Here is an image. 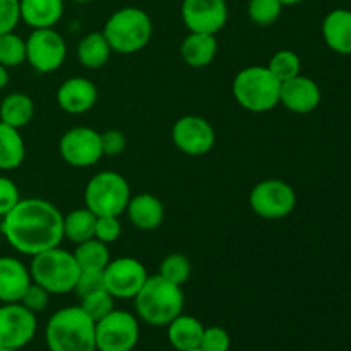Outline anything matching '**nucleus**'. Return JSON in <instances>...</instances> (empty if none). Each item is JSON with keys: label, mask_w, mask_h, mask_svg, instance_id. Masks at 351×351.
Masks as SVG:
<instances>
[{"label": "nucleus", "mask_w": 351, "mask_h": 351, "mask_svg": "<svg viewBox=\"0 0 351 351\" xmlns=\"http://www.w3.org/2000/svg\"><path fill=\"white\" fill-rule=\"evenodd\" d=\"M105 278V288L113 298L120 300H130L139 293L143 285L146 283L147 271L134 257H119L110 261L108 266L103 271Z\"/></svg>", "instance_id": "nucleus-13"}, {"label": "nucleus", "mask_w": 351, "mask_h": 351, "mask_svg": "<svg viewBox=\"0 0 351 351\" xmlns=\"http://www.w3.org/2000/svg\"><path fill=\"white\" fill-rule=\"evenodd\" d=\"M173 144L189 156H204L215 147L216 132L211 123L199 115H185L171 129Z\"/></svg>", "instance_id": "nucleus-14"}, {"label": "nucleus", "mask_w": 351, "mask_h": 351, "mask_svg": "<svg viewBox=\"0 0 351 351\" xmlns=\"http://www.w3.org/2000/svg\"><path fill=\"white\" fill-rule=\"evenodd\" d=\"M189 351H202V350H199V348H195V350H189Z\"/></svg>", "instance_id": "nucleus-45"}, {"label": "nucleus", "mask_w": 351, "mask_h": 351, "mask_svg": "<svg viewBox=\"0 0 351 351\" xmlns=\"http://www.w3.org/2000/svg\"><path fill=\"white\" fill-rule=\"evenodd\" d=\"M0 351H21V350H14V348H0Z\"/></svg>", "instance_id": "nucleus-44"}, {"label": "nucleus", "mask_w": 351, "mask_h": 351, "mask_svg": "<svg viewBox=\"0 0 351 351\" xmlns=\"http://www.w3.org/2000/svg\"><path fill=\"white\" fill-rule=\"evenodd\" d=\"M283 10V3L280 0H249V12L250 21L257 26H271L276 23Z\"/></svg>", "instance_id": "nucleus-33"}, {"label": "nucleus", "mask_w": 351, "mask_h": 351, "mask_svg": "<svg viewBox=\"0 0 351 351\" xmlns=\"http://www.w3.org/2000/svg\"><path fill=\"white\" fill-rule=\"evenodd\" d=\"M23 62H26V40L10 33L0 34V64L3 67H19Z\"/></svg>", "instance_id": "nucleus-29"}, {"label": "nucleus", "mask_w": 351, "mask_h": 351, "mask_svg": "<svg viewBox=\"0 0 351 351\" xmlns=\"http://www.w3.org/2000/svg\"><path fill=\"white\" fill-rule=\"evenodd\" d=\"M72 254H74L75 263L81 271H105V267L112 261L108 245L96 239L77 243Z\"/></svg>", "instance_id": "nucleus-28"}, {"label": "nucleus", "mask_w": 351, "mask_h": 351, "mask_svg": "<svg viewBox=\"0 0 351 351\" xmlns=\"http://www.w3.org/2000/svg\"><path fill=\"white\" fill-rule=\"evenodd\" d=\"M21 201L19 189L10 178L0 175V218L7 215Z\"/></svg>", "instance_id": "nucleus-39"}, {"label": "nucleus", "mask_w": 351, "mask_h": 351, "mask_svg": "<svg viewBox=\"0 0 351 351\" xmlns=\"http://www.w3.org/2000/svg\"><path fill=\"white\" fill-rule=\"evenodd\" d=\"M134 305L141 321L153 328H161L170 324L184 312V291L182 287L156 274L147 278L139 293L134 297Z\"/></svg>", "instance_id": "nucleus-3"}, {"label": "nucleus", "mask_w": 351, "mask_h": 351, "mask_svg": "<svg viewBox=\"0 0 351 351\" xmlns=\"http://www.w3.org/2000/svg\"><path fill=\"white\" fill-rule=\"evenodd\" d=\"M266 67L273 72V75L278 81L285 82L288 81V79H293L300 74L302 60L295 51L280 50L271 57L269 64H267Z\"/></svg>", "instance_id": "nucleus-31"}, {"label": "nucleus", "mask_w": 351, "mask_h": 351, "mask_svg": "<svg viewBox=\"0 0 351 351\" xmlns=\"http://www.w3.org/2000/svg\"><path fill=\"white\" fill-rule=\"evenodd\" d=\"M33 283L29 267L24 266L23 261L16 257H0V302L2 304H16L21 302L23 295Z\"/></svg>", "instance_id": "nucleus-18"}, {"label": "nucleus", "mask_w": 351, "mask_h": 351, "mask_svg": "<svg viewBox=\"0 0 351 351\" xmlns=\"http://www.w3.org/2000/svg\"><path fill=\"white\" fill-rule=\"evenodd\" d=\"M202 332H204V326L194 315L180 314L167 326L168 343H170L171 348L177 351L199 348Z\"/></svg>", "instance_id": "nucleus-22"}, {"label": "nucleus", "mask_w": 351, "mask_h": 351, "mask_svg": "<svg viewBox=\"0 0 351 351\" xmlns=\"http://www.w3.org/2000/svg\"><path fill=\"white\" fill-rule=\"evenodd\" d=\"M218 53V41L215 34L191 33L180 45V55L192 69L208 67Z\"/></svg>", "instance_id": "nucleus-23"}, {"label": "nucleus", "mask_w": 351, "mask_h": 351, "mask_svg": "<svg viewBox=\"0 0 351 351\" xmlns=\"http://www.w3.org/2000/svg\"><path fill=\"white\" fill-rule=\"evenodd\" d=\"M7 84H9V69L0 64V91L5 89Z\"/></svg>", "instance_id": "nucleus-41"}, {"label": "nucleus", "mask_w": 351, "mask_h": 351, "mask_svg": "<svg viewBox=\"0 0 351 351\" xmlns=\"http://www.w3.org/2000/svg\"><path fill=\"white\" fill-rule=\"evenodd\" d=\"M125 211L129 221L143 232H153L160 228L165 219L163 202L153 194H137L130 197Z\"/></svg>", "instance_id": "nucleus-19"}, {"label": "nucleus", "mask_w": 351, "mask_h": 351, "mask_svg": "<svg viewBox=\"0 0 351 351\" xmlns=\"http://www.w3.org/2000/svg\"><path fill=\"white\" fill-rule=\"evenodd\" d=\"M249 204L257 216L264 219H283L297 206L293 187L283 180H263L250 191Z\"/></svg>", "instance_id": "nucleus-9"}, {"label": "nucleus", "mask_w": 351, "mask_h": 351, "mask_svg": "<svg viewBox=\"0 0 351 351\" xmlns=\"http://www.w3.org/2000/svg\"><path fill=\"white\" fill-rule=\"evenodd\" d=\"M96 218L98 216L88 208L74 209L64 216V239L72 243H82L86 240L95 239Z\"/></svg>", "instance_id": "nucleus-27"}, {"label": "nucleus", "mask_w": 351, "mask_h": 351, "mask_svg": "<svg viewBox=\"0 0 351 351\" xmlns=\"http://www.w3.org/2000/svg\"><path fill=\"white\" fill-rule=\"evenodd\" d=\"M95 324L79 305L60 308L45 328L48 351H96Z\"/></svg>", "instance_id": "nucleus-2"}, {"label": "nucleus", "mask_w": 351, "mask_h": 351, "mask_svg": "<svg viewBox=\"0 0 351 351\" xmlns=\"http://www.w3.org/2000/svg\"><path fill=\"white\" fill-rule=\"evenodd\" d=\"M101 134V146H103V154L105 156H119L125 151L127 147V139L123 136V132L117 129H110L106 132Z\"/></svg>", "instance_id": "nucleus-40"}, {"label": "nucleus", "mask_w": 351, "mask_h": 351, "mask_svg": "<svg viewBox=\"0 0 351 351\" xmlns=\"http://www.w3.org/2000/svg\"><path fill=\"white\" fill-rule=\"evenodd\" d=\"M62 160L74 168H89L98 163L105 154L101 146V134L91 127L69 129L58 143Z\"/></svg>", "instance_id": "nucleus-11"}, {"label": "nucleus", "mask_w": 351, "mask_h": 351, "mask_svg": "<svg viewBox=\"0 0 351 351\" xmlns=\"http://www.w3.org/2000/svg\"><path fill=\"white\" fill-rule=\"evenodd\" d=\"M233 96L243 110L266 113L280 103L281 82L264 65L242 69L233 79Z\"/></svg>", "instance_id": "nucleus-5"}, {"label": "nucleus", "mask_w": 351, "mask_h": 351, "mask_svg": "<svg viewBox=\"0 0 351 351\" xmlns=\"http://www.w3.org/2000/svg\"><path fill=\"white\" fill-rule=\"evenodd\" d=\"M71 2H77V3H88V2H93V0H71Z\"/></svg>", "instance_id": "nucleus-43"}, {"label": "nucleus", "mask_w": 351, "mask_h": 351, "mask_svg": "<svg viewBox=\"0 0 351 351\" xmlns=\"http://www.w3.org/2000/svg\"><path fill=\"white\" fill-rule=\"evenodd\" d=\"M113 50L103 33H89L79 41L77 58L86 69H101L112 57Z\"/></svg>", "instance_id": "nucleus-26"}, {"label": "nucleus", "mask_w": 351, "mask_h": 351, "mask_svg": "<svg viewBox=\"0 0 351 351\" xmlns=\"http://www.w3.org/2000/svg\"><path fill=\"white\" fill-rule=\"evenodd\" d=\"M96 351H132L139 343V321L127 311L113 308L95 324Z\"/></svg>", "instance_id": "nucleus-8"}, {"label": "nucleus", "mask_w": 351, "mask_h": 351, "mask_svg": "<svg viewBox=\"0 0 351 351\" xmlns=\"http://www.w3.org/2000/svg\"><path fill=\"white\" fill-rule=\"evenodd\" d=\"M122 235V225H120L119 216H98L96 218L95 239L103 243H113Z\"/></svg>", "instance_id": "nucleus-35"}, {"label": "nucleus", "mask_w": 351, "mask_h": 351, "mask_svg": "<svg viewBox=\"0 0 351 351\" xmlns=\"http://www.w3.org/2000/svg\"><path fill=\"white\" fill-rule=\"evenodd\" d=\"M79 307H81L93 321L98 322L99 319L108 315L110 312L115 308V298L106 291V288H103V290L93 291V293L82 297Z\"/></svg>", "instance_id": "nucleus-32"}, {"label": "nucleus", "mask_w": 351, "mask_h": 351, "mask_svg": "<svg viewBox=\"0 0 351 351\" xmlns=\"http://www.w3.org/2000/svg\"><path fill=\"white\" fill-rule=\"evenodd\" d=\"M67 58V45L53 27L33 29L26 40V62L34 71L50 74L58 71Z\"/></svg>", "instance_id": "nucleus-10"}, {"label": "nucleus", "mask_w": 351, "mask_h": 351, "mask_svg": "<svg viewBox=\"0 0 351 351\" xmlns=\"http://www.w3.org/2000/svg\"><path fill=\"white\" fill-rule=\"evenodd\" d=\"M129 182L112 170L99 171L84 189V202L96 216H120L130 201Z\"/></svg>", "instance_id": "nucleus-7"}, {"label": "nucleus", "mask_w": 351, "mask_h": 351, "mask_svg": "<svg viewBox=\"0 0 351 351\" xmlns=\"http://www.w3.org/2000/svg\"><path fill=\"white\" fill-rule=\"evenodd\" d=\"M230 348H232V338H230L228 331H226L225 328H219V326H209V328H204L199 350L230 351Z\"/></svg>", "instance_id": "nucleus-34"}, {"label": "nucleus", "mask_w": 351, "mask_h": 351, "mask_svg": "<svg viewBox=\"0 0 351 351\" xmlns=\"http://www.w3.org/2000/svg\"><path fill=\"white\" fill-rule=\"evenodd\" d=\"M322 38L336 53L351 55V10H331L322 21Z\"/></svg>", "instance_id": "nucleus-20"}, {"label": "nucleus", "mask_w": 351, "mask_h": 351, "mask_svg": "<svg viewBox=\"0 0 351 351\" xmlns=\"http://www.w3.org/2000/svg\"><path fill=\"white\" fill-rule=\"evenodd\" d=\"M34 117V103L24 93H10L0 101V122L14 127V129H23L33 120Z\"/></svg>", "instance_id": "nucleus-25"}, {"label": "nucleus", "mask_w": 351, "mask_h": 351, "mask_svg": "<svg viewBox=\"0 0 351 351\" xmlns=\"http://www.w3.org/2000/svg\"><path fill=\"white\" fill-rule=\"evenodd\" d=\"M280 2L283 3V7H287V5H297V3L305 2V0H280Z\"/></svg>", "instance_id": "nucleus-42"}, {"label": "nucleus", "mask_w": 351, "mask_h": 351, "mask_svg": "<svg viewBox=\"0 0 351 351\" xmlns=\"http://www.w3.org/2000/svg\"><path fill=\"white\" fill-rule=\"evenodd\" d=\"M0 232L14 250L33 257L60 245L64 215L45 199H21L2 218Z\"/></svg>", "instance_id": "nucleus-1"}, {"label": "nucleus", "mask_w": 351, "mask_h": 351, "mask_svg": "<svg viewBox=\"0 0 351 351\" xmlns=\"http://www.w3.org/2000/svg\"><path fill=\"white\" fill-rule=\"evenodd\" d=\"M29 273L31 280L43 287L50 295H65L74 291L81 269L75 263L74 254L58 245L33 256Z\"/></svg>", "instance_id": "nucleus-6"}, {"label": "nucleus", "mask_w": 351, "mask_h": 351, "mask_svg": "<svg viewBox=\"0 0 351 351\" xmlns=\"http://www.w3.org/2000/svg\"><path fill=\"white\" fill-rule=\"evenodd\" d=\"M48 302H50V293H48L43 287L34 283V281L29 285L26 293L23 295V298H21V304H23L27 311L33 312V314H40V312H43L45 308L48 307Z\"/></svg>", "instance_id": "nucleus-36"}, {"label": "nucleus", "mask_w": 351, "mask_h": 351, "mask_svg": "<svg viewBox=\"0 0 351 351\" xmlns=\"http://www.w3.org/2000/svg\"><path fill=\"white\" fill-rule=\"evenodd\" d=\"M21 21L33 29L53 27L64 16V0H19Z\"/></svg>", "instance_id": "nucleus-21"}, {"label": "nucleus", "mask_w": 351, "mask_h": 351, "mask_svg": "<svg viewBox=\"0 0 351 351\" xmlns=\"http://www.w3.org/2000/svg\"><path fill=\"white\" fill-rule=\"evenodd\" d=\"M182 21L191 33L218 34L228 23L226 0H184Z\"/></svg>", "instance_id": "nucleus-15"}, {"label": "nucleus", "mask_w": 351, "mask_h": 351, "mask_svg": "<svg viewBox=\"0 0 351 351\" xmlns=\"http://www.w3.org/2000/svg\"><path fill=\"white\" fill-rule=\"evenodd\" d=\"M21 21L19 0H0V34L16 29Z\"/></svg>", "instance_id": "nucleus-38"}, {"label": "nucleus", "mask_w": 351, "mask_h": 351, "mask_svg": "<svg viewBox=\"0 0 351 351\" xmlns=\"http://www.w3.org/2000/svg\"><path fill=\"white\" fill-rule=\"evenodd\" d=\"M36 314L21 302L0 305V348L23 350L36 335Z\"/></svg>", "instance_id": "nucleus-12"}, {"label": "nucleus", "mask_w": 351, "mask_h": 351, "mask_svg": "<svg viewBox=\"0 0 351 351\" xmlns=\"http://www.w3.org/2000/svg\"><path fill=\"white\" fill-rule=\"evenodd\" d=\"M105 288V278H103V271H81L79 280L75 283L74 293L79 298L86 297V295L93 293Z\"/></svg>", "instance_id": "nucleus-37"}, {"label": "nucleus", "mask_w": 351, "mask_h": 351, "mask_svg": "<svg viewBox=\"0 0 351 351\" xmlns=\"http://www.w3.org/2000/svg\"><path fill=\"white\" fill-rule=\"evenodd\" d=\"M280 103L293 113L314 112L321 103V88L314 79L298 74L297 77L281 82Z\"/></svg>", "instance_id": "nucleus-16"}, {"label": "nucleus", "mask_w": 351, "mask_h": 351, "mask_svg": "<svg viewBox=\"0 0 351 351\" xmlns=\"http://www.w3.org/2000/svg\"><path fill=\"white\" fill-rule=\"evenodd\" d=\"M24 158H26V144L19 129L0 122V170H16L23 165Z\"/></svg>", "instance_id": "nucleus-24"}, {"label": "nucleus", "mask_w": 351, "mask_h": 351, "mask_svg": "<svg viewBox=\"0 0 351 351\" xmlns=\"http://www.w3.org/2000/svg\"><path fill=\"white\" fill-rule=\"evenodd\" d=\"M101 33L115 53L132 55L151 41L153 23L143 9L123 7L108 17Z\"/></svg>", "instance_id": "nucleus-4"}, {"label": "nucleus", "mask_w": 351, "mask_h": 351, "mask_svg": "<svg viewBox=\"0 0 351 351\" xmlns=\"http://www.w3.org/2000/svg\"><path fill=\"white\" fill-rule=\"evenodd\" d=\"M98 89L86 77H71L62 82L57 91V103L71 115H82L96 105Z\"/></svg>", "instance_id": "nucleus-17"}, {"label": "nucleus", "mask_w": 351, "mask_h": 351, "mask_svg": "<svg viewBox=\"0 0 351 351\" xmlns=\"http://www.w3.org/2000/svg\"><path fill=\"white\" fill-rule=\"evenodd\" d=\"M192 273V264L187 256L184 254H170L165 257L160 264V276L165 278L170 283L182 287L187 283Z\"/></svg>", "instance_id": "nucleus-30"}]
</instances>
